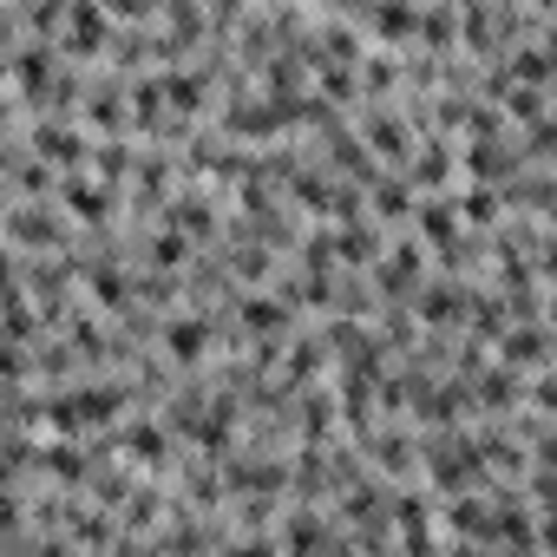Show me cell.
<instances>
[{
    "label": "cell",
    "mask_w": 557,
    "mask_h": 557,
    "mask_svg": "<svg viewBox=\"0 0 557 557\" xmlns=\"http://www.w3.org/2000/svg\"><path fill=\"white\" fill-rule=\"evenodd\" d=\"M355 79H368V92H394L400 66H394V60H368V73H355Z\"/></svg>",
    "instance_id": "obj_33"
},
{
    "label": "cell",
    "mask_w": 557,
    "mask_h": 557,
    "mask_svg": "<svg viewBox=\"0 0 557 557\" xmlns=\"http://www.w3.org/2000/svg\"><path fill=\"white\" fill-rule=\"evenodd\" d=\"M21 374H27V361H21L8 342H0V381H21Z\"/></svg>",
    "instance_id": "obj_35"
},
{
    "label": "cell",
    "mask_w": 557,
    "mask_h": 557,
    "mask_svg": "<svg viewBox=\"0 0 557 557\" xmlns=\"http://www.w3.org/2000/svg\"><path fill=\"white\" fill-rule=\"evenodd\" d=\"M34 138H40V158L47 164H86V151H92V138L73 132V125H40Z\"/></svg>",
    "instance_id": "obj_8"
},
{
    "label": "cell",
    "mask_w": 557,
    "mask_h": 557,
    "mask_svg": "<svg viewBox=\"0 0 557 557\" xmlns=\"http://www.w3.org/2000/svg\"><path fill=\"white\" fill-rule=\"evenodd\" d=\"M466 171H472L479 184H505V177L518 171V151L498 145V138H472V145H466Z\"/></svg>",
    "instance_id": "obj_4"
},
{
    "label": "cell",
    "mask_w": 557,
    "mask_h": 557,
    "mask_svg": "<svg viewBox=\"0 0 557 557\" xmlns=\"http://www.w3.org/2000/svg\"><path fill=\"white\" fill-rule=\"evenodd\" d=\"M413 8H407V0H374V40L381 47H407L413 40Z\"/></svg>",
    "instance_id": "obj_13"
},
{
    "label": "cell",
    "mask_w": 557,
    "mask_h": 557,
    "mask_svg": "<svg viewBox=\"0 0 557 557\" xmlns=\"http://www.w3.org/2000/svg\"><path fill=\"white\" fill-rule=\"evenodd\" d=\"M466 387H472V407H479V413H511V407H518V374H511V368H492V374L479 368Z\"/></svg>",
    "instance_id": "obj_5"
},
{
    "label": "cell",
    "mask_w": 557,
    "mask_h": 557,
    "mask_svg": "<svg viewBox=\"0 0 557 557\" xmlns=\"http://www.w3.org/2000/svg\"><path fill=\"white\" fill-rule=\"evenodd\" d=\"M407 184H413V190H446V184H453V151H446V138H426V145H420Z\"/></svg>",
    "instance_id": "obj_7"
},
{
    "label": "cell",
    "mask_w": 557,
    "mask_h": 557,
    "mask_svg": "<svg viewBox=\"0 0 557 557\" xmlns=\"http://www.w3.org/2000/svg\"><path fill=\"white\" fill-rule=\"evenodd\" d=\"M125 459H132V466H145V472H164V459H171V440H164V426H158V420H138V426H125Z\"/></svg>",
    "instance_id": "obj_6"
},
{
    "label": "cell",
    "mask_w": 557,
    "mask_h": 557,
    "mask_svg": "<svg viewBox=\"0 0 557 557\" xmlns=\"http://www.w3.org/2000/svg\"><path fill=\"white\" fill-rule=\"evenodd\" d=\"M329 426H335V400H329V394H302V440L322 446Z\"/></svg>",
    "instance_id": "obj_23"
},
{
    "label": "cell",
    "mask_w": 557,
    "mask_h": 557,
    "mask_svg": "<svg viewBox=\"0 0 557 557\" xmlns=\"http://www.w3.org/2000/svg\"><path fill=\"white\" fill-rule=\"evenodd\" d=\"M498 348H505V368H531V374H544V329H518V335H498Z\"/></svg>",
    "instance_id": "obj_15"
},
{
    "label": "cell",
    "mask_w": 557,
    "mask_h": 557,
    "mask_svg": "<svg viewBox=\"0 0 557 557\" xmlns=\"http://www.w3.org/2000/svg\"><path fill=\"white\" fill-rule=\"evenodd\" d=\"M368 446H374V466H381V472H413V466H420L413 440H400V433H381V440L368 433Z\"/></svg>",
    "instance_id": "obj_21"
},
{
    "label": "cell",
    "mask_w": 557,
    "mask_h": 557,
    "mask_svg": "<svg viewBox=\"0 0 557 557\" xmlns=\"http://www.w3.org/2000/svg\"><path fill=\"white\" fill-rule=\"evenodd\" d=\"M92 164H99V177H125V171H132V151H125V145H99Z\"/></svg>",
    "instance_id": "obj_29"
},
{
    "label": "cell",
    "mask_w": 557,
    "mask_h": 557,
    "mask_svg": "<svg viewBox=\"0 0 557 557\" xmlns=\"http://www.w3.org/2000/svg\"><path fill=\"white\" fill-rule=\"evenodd\" d=\"M132 112H138L145 125L164 112V92H158V79H138V86H132Z\"/></svg>",
    "instance_id": "obj_28"
},
{
    "label": "cell",
    "mask_w": 557,
    "mask_h": 557,
    "mask_svg": "<svg viewBox=\"0 0 557 557\" xmlns=\"http://www.w3.org/2000/svg\"><path fill=\"white\" fill-rule=\"evenodd\" d=\"M407 216L420 223V243H426V249H440L446 262H466V249H459V243H466V223H459L453 197H426V203H413Z\"/></svg>",
    "instance_id": "obj_1"
},
{
    "label": "cell",
    "mask_w": 557,
    "mask_h": 557,
    "mask_svg": "<svg viewBox=\"0 0 557 557\" xmlns=\"http://www.w3.org/2000/svg\"><path fill=\"white\" fill-rule=\"evenodd\" d=\"M446 524H459L466 537H479V524H485V498H459V505H446Z\"/></svg>",
    "instance_id": "obj_27"
},
{
    "label": "cell",
    "mask_w": 557,
    "mask_h": 557,
    "mask_svg": "<svg viewBox=\"0 0 557 557\" xmlns=\"http://www.w3.org/2000/svg\"><path fill=\"white\" fill-rule=\"evenodd\" d=\"M210 8H216V14H236V0H210Z\"/></svg>",
    "instance_id": "obj_36"
},
{
    "label": "cell",
    "mask_w": 557,
    "mask_h": 557,
    "mask_svg": "<svg viewBox=\"0 0 557 557\" xmlns=\"http://www.w3.org/2000/svg\"><path fill=\"white\" fill-rule=\"evenodd\" d=\"M368 210H374L381 223L407 216V210H413V184H407V177H381V171H374V197H368Z\"/></svg>",
    "instance_id": "obj_16"
},
{
    "label": "cell",
    "mask_w": 557,
    "mask_h": 557,
    "mask_svg": "<svg viewBox=\"0 0 557 557\" xmlns=\"http://www.w3.org/2000/svg\"><path fill=\"white\" fill-rule=\"evenodd\" d=\"M66 210L86 216V223H106V216H112V190L92 184V177H66Z\"/></svg>",
    "instance_id": "obj_14"
},
{
    "label": "cell",
    "mask_w": 557,
    "mask_h": 557,
    "mask_svg": "<svg viewBox=\"0 0 557 557\" xmlns=\"http://www.w3.org/2000/svg\"><path fill=\"white\" fill-rule=\"evenodd\" d=\"M92 289H99V302H106V309H125V275H112V269H92Z\"/></svg>",
    "instance_id": "obj_31"
},
{
    "label": "cell",
    "mask_w": 557,
    "mask_h": 557,
    "mask_svg": "<svg viewBox=\"0 0 557 557\" xmlns=\"http://www.w3.org/2000/svg\"><path fill=\"white\" fill-rule=\"evenodd\" d=\"M453 210H459V223H498V216H505V190L472 184L466 197H453Z\"/></svg>",
    "instance_id": "obj_18"
},
{
    "label": "cell",
    "mask_w": 557,
    "mask_h": 557,
    "mask_svg": "<svg viewBox=\"0 0 557 557\" xmlns=\"http://www.w3.org/2000/svg\"><path fill=\"white\" fill-rule=\"evenodd\" d=\"M66 53H106V8L99 0H73V21H66Z\"/></svg>",
    "instance_id": "obj_3"
},
{
    "label": "cell",
    "mask_w": 557,
    "mask_h": 557,
    "mask_svg": "<svg viewBox=\"0 0 557 557\" xmlns=\"http://www.w3.org/2000/svg\"><path fill=\"white\" fill-rule=\"evenodd\" d=\"M92 119L99 125H125V106H119V92L106 86V92H92Z\"/></svg>",
    "instance_id": "obj_34"
},
{
    "label": "cell",
    "mask_w": 557,
    "mask_h": 557,
    "mask_svg": "<svg viewBox=\"0 0 557 557\" xmlns=\"http://www.w3.org/2000/svg\"><path fill=\"white\" fill-rule=\"evenodd\" d=\"M158 92H164L171 106H190V112L203 106V79H197V73H164V79H158Z\"/></svg>",
    "instance_id": "obj_24"
},
{
    "label": "cell",
    "mask_w": 557,
    "mask_h": 557,
    "mask_svg": "<svg viewBox=\"0 0 557 557\" xmlns=\"http://www.w3.org/2000/svg\"><path fill=\"white\" fill-rule=\"evenodd\" d=\"M322 361H329L322 342H296V355L283 361V387H309V381L322 374Z\"/></svg>",
    "instance_id": "obj_22"
},
{
    "label": "cell",
    "mask_w": 557,
    "mask_h": 557,
    "mask_svg": "<svg viewBox=\"0 0 557 557\" xmlns=\"http://www.w3.org/2000/svg\"><path fill=\"white\" fill-rule=\"evenodd\" d=\"M283 544L309 550V544H329V531H322V518H309V511H302V518H289V524H283Z\"/></svg>",
    "instance_id": "obj_26"
},
{
    "label": "cell",
    "mask_w": 557,
    "mask_h": 557,
    "mask_svg": "<svg viewBox=\"0 0 557 557\" xmlns=\"http://www.w3.org/2000/svg\"><path fill=\"white\" fill-rule=\"evenodd\" d=\"M151 262H158V269H177V262H184V236H177V230L151 236Z\"/></svg>",
    "instance_id": "obj_30"
},
{
    "label": "cell",
    "mask_w": 557,
    "mask_h": 557,
    "mask_svg": "<svg viewBox=\"0 0 557 557\" xmlns=\"http://www.w3.org/2000/svg\"><path fill=\"white\" fill-rule=\"evenodd\" d=\"M40 466H47L60 485H86V472L99 466V453H79V446H47V453H40Z\"/></svg>",
    "instance_id": "obj_17"
},
{
    "label": "cell",
    "mask_w": 557,
    "mask_h": 557,
    "mask_svg": "<svg viewBox=\"0 0 557 557\" xmlns=\"http://www.w3.org/2000/svg\"><path fill=\"white\" fill-rule=\"evenodd\" d=\"M203 342H210L203 322H171V329H164V355H171V361H190V368H197V361L210 355Z\"/></svg>",
    "instance_id": "obj_20"
},
{
    "label": "cell",
    "mask_w": 557,
    "mask_h": 557,
    "mask_svg": "<svg viewBox=\"0 0 557 557\" xmlns=\"http://www.w3.org/2000/svg\"><path fill=\"white\" fill-rule=\"evenodd\" d=\"M413 27L426 34V47H446V40H453V14H446V8H433V14H426V21H413Z\"/></svg>",
    "instance_id": "obj_32"
},
{
    "label": "cell",
    "mask_w": 557,
    "mask_h": 557,
    "mask_svg": "<svg viewBox=\"0 0 557 557\" xmlns=\"http://www.w3.org/2000/svg\"><path fill=\"white\" fill-rule=\"evenodd\" d=\"M413 413H420L426 426H459V420L472 413V387H466L459 374H453V381H440V387H420Z\"/></svg>",
    "instance_id": "obj_2"
},
{
    "label": "cell",
    "mask_w": 557,
    "mask_h": 557,
    "mask_svg": "<svg viewBox=\"0 0 557 557\" xmlns=\"http://www.w3.org/2000/svg\"><path fill=\"white\" fill-rule=\"evenodd\" d=\"M329 243H335V256L355 262V269H368V262L381 256V230H374V223H355V230H342V236H329Z\"/></svg>",
    "instance_id": "obj_19"
},
{
    "label": "cell",
    "mask_w": 557,
    "mask_h": 557,
    "mask_svg": "<svg viewBox=\"0 0 557 557\" xmlns=\"http://www.w3.org/2000/svg\"><path fill=\"white\" fill-rule=\"evenodd\" d=\"M283 329H289L283 296H243V335H283Z\"/></svg>",
    "instance_id": "obj_10"
},
{
    "label": "cell",
    "mask_w": 557,
    "mask_h": 557,
    "mask_svg": "<svg viewBox=\"0 0 557 557\" xmlns=\"http://www.w3.org/2000/svg\"><path fill=\"white\" fill-rule=\"evenodd\" d=\"M368 151L387 158V164H400V158L413 151V138H407V125H400L394 112H374V119H368Z\"/></svg>",
    "instance_id": "obj_11"
},
{
    "label": "cell",
    "mask_w": 557,
    "mask_h": 557,
    "mask_svg": "<svg viewBox=\"0 0 557 557\" xmlns=\"http://www.w3.org/2000/svg\"><path fill=\"white\" fill-rule=\"evenodd\" d=\"M413 296H420L413 309H420V322H426V329H446V322H459V315H466V289L433 283V289H413Z\"/></svg>",
    "instance_id": "obj_12"
},
{
    "label": "cell",
    "mask_w": 557,
    "mask_h": 557,
    "mask_svg": "<svg viewBox=\"0 0 557 557\" xmlns=\"http://www.w3.org/2000/svg\"><path fill=\"white\" fill-rule=\"evenodd\" d=\"M47 73H53V53H27L21 60V92L27 99H47Z\"/></svg>",
    "instance_id": "obj_25"
},
{
    "label": "cell",
    "mask_w": 557,
    "mask_h": 557,
    "mask_svg": "<svg viewBox=\"0 0 557 557\" xmlns=\"http://www.w3.org/2000/svg\"><path fill=\"white\" fill-rule=\"evenodd\" d=\"M236 492H283L289 485V472H283V459H236L230 472H223Z\"/></svg>",
    "instance_id": "obj_9"
}]
</instances>
